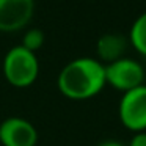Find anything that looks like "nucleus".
<instances>
[{
  "label": "nucleus",
  "mask_w": 146,
  "mask_h": 146,
  "mask_svg": "<svg viewBox=\"0 0 146 146\" xmlns=\"http://www.w3.org/2000/svg\"><path fill=\"white\" fill-rule=\"evenodd\" d=\"M105 85V64L91 57H80L69 61L57 79L60 93L71 101L91 99L98 96Z\"/></svg>",
  "instance_id": "nucleus-1"
},
{
  "label": "nucleus",
  "mask_w": 146,
  "mask_h": 146,
  "mask_svg": "<svg viewBox=\"0 0 146 146\" xmlns=\"http://www.w3.org/2000/svg\"><path fill=\"white\" fill-rule=\"evenodd\" d=\"M5 79L14 88H27L33 85L39 76V61L35 52L24 46H14L3 58Z\"/></svg>",
  "instance_id": "nucleus-2"
},
{
  "label": "nucleus",
  "mask_w": 146,
  "mask_h": 146,
  "mask_svg": "<svg viewBox=\"0 0 146 146\" xmlns=\"http://www.w3.org/2000/svg\"><path fill=\"white\" fill-rule=\"evenodd\" d=\"M146 72L141 63L133 58L123 57L116 61L105 64V82L111 88L121 93H127L137 86L145 85Z\"/></svg>",
  "instance_id": "nucleus-3"
},
{
  "label": "nucleus",
  "mask_w": 146,
  "mask_h": 146,
  "mask_svg": "<svg viewBox=\"0 0 146 146\" xmlns=\"http://www.w3.org/2000/svg\"><path fill=\"white\" fill-rule=\"evenodd\" d=\"M119 121L127 130L146 132V83L123 93L118 105Z\"/></svg>",
  "instance_id": "nucleus-4"
},
{
  "label": "nucleus",
  "mask_w": 146,
  "mask_h": 146,
  "mask_svg": "<svg viewBox=\"0 0 146 146\" xmlns=\"http://www.w3.org/2000/svg\"><path fill=\"white\" fill-rule=\"evenodd\" d=\"M35 13V0H0V32L11 33L27 27Z\"/></svg>",
  "instance_id": "nucleus-5"
},
{
  "label": "nucleus",
  "mask_w": 146,
  "mask_h": 146,
  "mask_svg": "<svg viewBox=\"0 0 146 146\" xmlns=\"http://www.w3.org/2000/svg\"><path fill=\"white\" fill-rule=\"evenodd\" d=\"M0 143L2 146H36L38 132L29 119L11 116L0 124Z\"/></svg>",
  "instance_id": "nucleus-6"
},
{
  "label": "nucleus",
  "mask_w": 146,
  "mask_h": 146,
  "mask_svg": "<svg viewBox=\"0 0 146 146\" xmlns=\"http://www.w3.org/2000/svg\"><path fill=\"white\" fill-rule=\"evenodd\" d=\"M129 39L118 33H105L96 42V54L98 60L104 64L111 61H116L124 57V52L127 49Z\"/></svg>",
  "instance_id": "nucleus-7"
},
{
  "label": "nucleus",
  "mask_w": 146,
  "mask_h": 146,
  "mask_svg": "<svg viewBox=\"0 0 146 146\" xmlns=\"http://www.w3.org/2000/svg\"><path fill=\"white\" fill-rule=\"evenodd\" d=\"M129 42L140 55L146 57V11L133 21L129 32Z\"/></svg>",
  "instance_id": "nucleus-8"
},
{
  "label": "nucleus",
  "mask_w": 146,
  "mask_h": 146,
  "mask_svg": "<svg viewBox=\"0 0 146 146\" xmlns=\"http://www.w3.org/2000/svg\"><path fill=\"white\" fill-rule=\"evenodd\" d=\"M44 33H42V30H39V29H30V30H27L25 33H24V36H22V44L21 46H24L25 49H29L30 52H35L36 54V50H39V49L44 46Z\"/></svg>",
  "instance_id": "nucleus-9"
},
{
  "label": "nucleus",
  "mask_w": 146,
  "mask_h": 146,
  "mask_svg": "<svg viewBox=\"0 0 146 146\" xmlns=\"http://www.w3.org/2000/svg\"><path fill=\"white\" fill-rule=\"evenodd\" d=\"M127 146H146V132H137L130 138Z\"/></svg>",
  "instance_id": "nucleus-10"
},
{
  "label": "nucleus",
  "mask_w": 146,
  "mask_h": 146,
  "mask_svg": "<svg viewBox=\"0 0 146 146\" xmlns=\"http://www.w3.org/2000/svg\"><path fill=\"white\" fill-rule=\"evenodd\" d=\"M98 146H127V145H124L121 141H116V140H105V141L99 143Z\"/></svg>",
  "instance_id": "nucleus-11"
}]
</instances>
